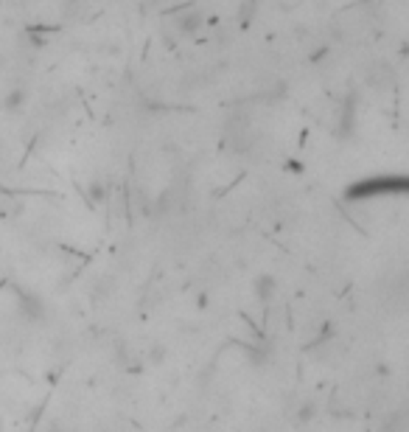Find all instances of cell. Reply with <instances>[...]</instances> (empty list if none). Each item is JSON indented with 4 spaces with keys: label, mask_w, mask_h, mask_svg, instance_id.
I'll list each match as a JSON object with an SVG mask.
<instances>
[{
    "label": "cell",
    "mask_w": 409,
    "mask_h": 432,
    "mask_svg": "<svg viewBox=\"0 0 409 432\" xmlns=\"http://www.w3.org/2000/svg\"><path fill=\"white\" fill-rule=\"evenodd\" d=\"M202 26H205V14L199 9H188V11H182L177 17V28L182 34H196Z\"/></svg>",
    "instance_id": "7a4b0ae2"
},
{
    "label": "cell",
    "mask_w": 409,
    "mask_h": 432,
    "mask_svg": "<svg viewBox=\"0 0 409 432\" xmlns=\"http://www.w3.org/2000/svg\"><path fill=\"white\" fill-rule=\"evenodd\" d=\"M409 180L404 174H378V177H364L359 183L348 186V199H373V196H390V194H407Z\"/></svg>",
    "instance_id": "6da1fadb"
},
{
    "label": "cell",
    "mask_w": 409,
    "mask_h": 432,
    "mask_svg": "<svg viewBox=\"0 0 409 432\" xmlns=\"http://www.w3.org/2000/svg\"><path fill=\"white\" fill-rule=\"evenodd\" d=\"M23 101H26V90H11L6 101H3V107L6 110H17V107H23Z\"/></svg>",
    "instance_id": "277c9868"
},
{
    "label": "cell",
    "mask_w": 409,
    "mask_h": 432,
    "mask_svg": "<svg viewBox=\"0 0 409 432\" xmlns=\"http://www.w3.org/2000/svg\"><path fill=\"white\" fill-rule=\"evenodd\" d=\"M253 289H255V295H258L261 300H270V297H275V292H277V281H275L272 275H258Z\"/></svg>",
    "instance_id": "3957f363"
}]
</instances>
